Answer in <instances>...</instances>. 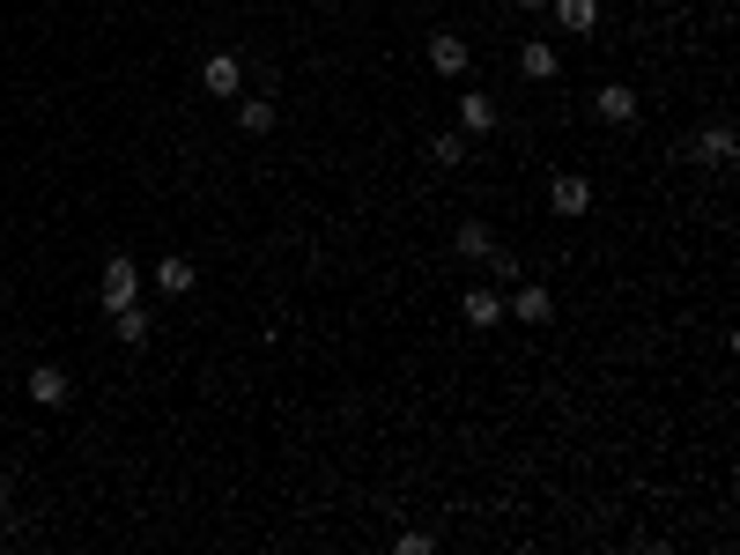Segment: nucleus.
<instances>
[{"label":"nucleus","instance_id":"nucleus-1","mask_svg":"<svg viewBox=\"0 0 740 555\" xmlns=\"http://www.w3.org/2000/svg\"><path fill=\"white\" fill-rule=\"evenodd\" d=\"M504 318H518V326H548V318H556V296H548L541 282H511V290H504Z\"/></svg>","mask_w":740,"mask_h":555},{"label":"nucleus","instance_id":"nucleus-8","mask_svg":"<svg viewBox=\"0 0 740 555\" xmlns=\"http://www.w3.org/2000/svg\"><path fill=\"white\" fill-rule=\"evenodd\" d=\"M548 15H556L570 38H592V30H600V0H548Z\"/></svg>","mask_w":740,"mask_h":555},{"label":"nucleus","instance_id":"nucleus-4","mask_svg":"<svg viewBox=\"0 0 740 555\" xmlns=\"http://www.w3.org/2000/svg\"><path fill=\"white\" fill-rule=\"evenodd\" d=\"M126 304H141V266L126 260H104V312H126Z\"/></svg>","mask_w":740,"mask_h":555},{"label":"nucleus","instance_id":"nucleus-18","mask_svg":"<svg viewBox=\"0 0 740 555\" xmlns=\"http://www.w3.org/2000/svg\"><path fill=\"white\" fill-rule=\"evenodd\" d=\"M393 548H400V555H430V548H437V541H430V533H422V526H408V533H393Z\"/></svg>","mask_w":740,"mask_h":555},{"label":"nucleus","instance_id":"nucleus-9","mask_svg":"<svg viewBox=\"0 0 740 555\" xmlns=\"http://www.w3.org/2000/svg\"><path fill=\"white\" fill-rule=\"evenodd\" d=\"M592 112H600L607 126H630V119H637V90H630V82H607V90L592 97Z\"/></svg>","mask_w":740,"mask_h":555},{"label":"nucleus","instance_id":"nucleus-16","mask_svg":"<svg viewBox=\"0 0 740 555\" xmlns=\"http://www.w3.org/2000/svg\"><path fill=\"white\" fill-rule=\"evenodd\" d=\"M112 326H119V341H148V312H141V304H126V312H112Z\"/></svg>","mask_w":740,"mask_h":555},{"label":"nucleus","instance_id":"nucleus-5","mask_svg":"<svg viewBox=\"0 0 740 555\" xmlns=\"http://www.w3.org/2000/svg\"><path fill=\"white\" fill-rule=\"evenodd\" d=\"M459 318H467L474 334H489V326H504V290H489V282H474V290H459Z\"/></svg>","mask_w":740,"mask_h":555},{"label":"nucleus","instance_id":"nucleus-12","mask_svg":"<svg viewBox=\"0 0 740 555\" xmlns=\"http://www.w3.org/2000/svg\"><path fill=\"white\" fill-rule=\"evenodd\" d=\"M452 252H459V260H489L496 230H489V222H459V230H452Z\"/></svg>","mask_w":740,"mask_h":555},{"label":"nucleus","instance_id":"nucleus-14","mask_svg":"<svg viewBox=\"0 0 740 555\" xmlns=\"http://www.w3.org/2000/svg\"><path fill=\"white\" fill-rule=\"evenodd\" d=\"M518 67L533 74V82H556V67H563V60H556V45H541V38H526V45H518Z\"/></svg>","mask_w":740,"mask_h":555},{"label":"nucleus","instance_id":"nucleus-20","mask_svg":"<svg viewBox=\"0 0 740 555\" xmlns=\"http://www.w3.org/2000/svg\"><path fill=\"white\" fill-rule=\"evenodd\" d=\"M518 8H533V15H541V8H548V0H518Z\"/></svg>","mask_w":740,"mask_h":555},{"label":"nucleus","instance_id":"nucleus-17","mask_svg":"<svg viewBox=\"0 0 740 555\" xmlns=\"http://www.w3.org/2000/svg\"><path fill=\"white\" fill-rule=\"evenodd\" d=\"M430 164H467V142H459V134H437V142H430Z\"/></svg>","mask_w":740,"mask_h":555},{"label":"nucleus","instance_id":"nucleus-3","mask_svg":"<svg viewBox=\"0 0 740 555\" xmlns=\"http://www.w3.org/2000/svg\"><path fill=\"white\" fill-rule=\"evenodd\" d=\"M585 208H592V178H585V170H556V186H548V216L578 222Z\"/></svg>","mask_w":740,"mask_h":555},{"label":"nucleus","instance_id":"nucleus-15","mask_svg":"<svg viewBox=\"0 0 740 555\" xmlns=\"http://www.w3.org/2000/svg\"><path fill=\"white\" fill-rule=\"evenodd\" d=\"M274 119H282L274 97H237V126H245V134H274Z\"/></svg>","mask_w":740,"mask_h":555},{"label":"nucleus","instance_id":"nucleus-11","mask_svg":"<svg viewBox=\"0 0 740 555\" xmlns=\"http://www.w3.org/2000/svg\"><path fill=\"white\" fill-rule=\"evenodd\" d=\"M156 290H163V296H193L200 290V266L193 260H156Z\"/></svg>","mask_w":740,"mask_h":555},{"label":"nucleus","instance_id":"nucleus-6","mask_svg":"<svg viewBox=\"0 0 740 555\" xmlns=\"http://www.w3.org/2000/svg\"><path fill=\"white\" fill-rule=\"evenodd\" d=\"M689 156H696V164H718V170H726V164L740 156V134H733L726 119H711V126H704V134L689 142Z\"/></svg>","mask_w":740,"mask_h":555},{"label":"nucleus","instance_id":"nucleus-2","mask_svg":"<svg viewBox=\"0 0 740 555\" xmlns=\"http://www.w3.org/2000/svg\"><path fill=\"white\" fill-rule=\"evenodd\" d=\"M200 90H208L215 104H237L245 97V60H237V52H215V60L200 67Z\"/></svg>","mask_w":740,"mask_h":555},{"label":"nucleus","instance_id":"nucleus-10","mask_svg":"<svg viewBox=\"0 0 740 555\" xmlns=\"http://www.w3.org/2000/svg\"><path fill=\"white\" fill-rule=\"evenodd\" d=\"M430 67L437 74H467V38H459V30H437V38H430Z\"/></svg>","mask_w":740,"mask_h":555},{"label":"nucleus","instance_id":"nucleus-13","mask_svg":"<svg viewBox=\"0 0 740 555\" xmlns=\"http://www.w3.org/2000/svg\"><path fill=\"white\" fill-rule=\"evenodd\" d=\"M489 126H496V97L467 90V97H459V134H489Z\"/></svg>","mask_w":740,"mask_h":555},{"label":"nucleus","instance_id":"nucleus-7","mask_svg":"<svg viewBox=\"0 0 740 555\" xmlns=\"http://www.w3.org/2000/svg\"><path fill=\"white\" fill-rule=\"evenodd\" d=\"M23 392H30V400H38V408H67V370H60V363H38V370H30V378H23Z\"/></svg>","mask_w":740,"mask_h":555},{"label":"nucleus","instance_id":"nucleus-19","mask_svg":"<svg viewBox=\"0 0 740 555\" xmlns=\"http://www.w3.org/2000/svg\"><path fill=\"white\" fill-rule=\"evenodd\" d=\"M8 504H15V482H8V474H0V519H8Z\"/></svg>","mask_w":740,"mask_h":555}]
</instances>
